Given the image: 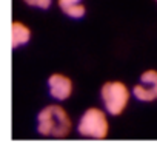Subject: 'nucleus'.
<instances>
[{
    "instance_id": "6",
    "label": "nucleus",
    "mask_w": 157,
    "mask_h": 153,
    "mask_svg": "<svg viewBox=\"0 0 157 153\" xmlns=\"http://www.w3.org/2000/svg\"><path fill=\"white\" fill-rule=\"evenodd\" d=\"M31 39V30L22 23V22H13L11 26V43L13 48H19L22 45H26Z\"/></svg>"
},
{
    "instance_id": "8",
    "label": "nucleus",
    "mask_w": 157,
    "mask_h": 153,
    "mask_svg": "<svg viewBox=\"0 0 157 153\" xmlns=\"http://www.w3.org/2000/svg\"><path fill=\"white\" fill-rule=\"evenodd\" d=\"M23 2L29 6L34 8H40V10H48L52 3V0H23Z\"/></svg>"
},
{
    "instance_id": "3",
    "label": "nucleus",
    "mask_w": 157,
    "mask_h": 153,
    "mask_svg": "<svg viewBox=\"0 0 157 153\" xmlns=\"http://www.w3.org/2000/svg\"><path fill=\"white\" fill-rule=\"evenodd\" d=\"M100 98H102L103 108L109 115L119 116L128 107L129 99H131V91L128 90V87L123 82L111 81V82L103 84V87L100 90Z\"/></svg>"
},
{
    "instance_id": "4",
    "label": "nucleus",
    "mask_w": 157,
    "mask_h": 153,
    "mask_svg": "<svg viewBox=\"0 0 157 153\" xmlns=\"http://www.w3.org/2000/svg\"><path fill=\"white\" fill-rule=\"evenodd\" d=\"M132 95L136 99L143 102H151L157 99V71L155 70H146L142 76L139 84L134 85Z\"/></svg>"
},
{
    "instance_id": "9",
    "label": "nucleus",
    "mask_w": 157,
    "mask_h": 153,
    "mask_svg": "<svg viewBox=\"0 0 157 153\" xmlns=\"http://www.w3.org/2000/svg\"><path fill=\"white\" fill-rule=\"evenodd\" d=\"M57 3H59V6L65 11V10H68L69 6H72V5L82 3V0H57Z\"/></svg>"
},
{
    "instance_id": "1",
    "label": "nucleus",
    "mask_w": 157,
    "mask_h": 153,
    "mask_svg": "<svg viewBox=\"0 0 157 153\" xmlns=\"http://www.w3.org/2000/svg\"><path fill=\"white\" fill-rule=\"evenodd\" d=\"M72 122L66 110L60 105H48L37 116V131L42 136L66 138L71 131Z\"/></svg>"
},
{
    "instance_id": "10",
    "label": "nucleus",
    "mask_w": 157,
    "mask_h": 153,
    "mask_svg": "<svg viewBox=\"0 0 157 153\" xmlns=\"http://www.w3.org/2000/svg\"><path fill=\"white\" fill-rule=\"evenodd\" d=\"M155 2H157V0H155Z\"/></svg>"
},
{
    "instance_id": "5",
    "label": "nucleus",
    "mask_w": 157,
    "mask_h": 153,
    "mask_svg": "<svg viewBox=\"0 0 157 153\" xmlns=\"http://www.w3.org/2000/svg\"><path fill=\"white\" fill-rule=\"evenodd\" d=\"M48 90L56 101H66L72 95V81L65 74L54 73L48 79Z\"/></svg>"
},
{
    "instance_id": "7",
    "label": "nucleus",
    "mask_w": 157,
    "mask_h": 153,
    "mask_svg": "<svg viewBox=\"0 0 157 153\" xmlns=\"http://www.w3.org/2000/svg\"><path fill=\"white\" fill-rule=\"evenodd\" d=\"M63 13H65L66 16L72 17V19H82V17L85 16V13H86V8H85L83 3H77V5H72V6H69L68 10H65Z\"/></svg>"
},
{
    "instance_id": "2",
    "label": "nucleus",
    "mask_w": 157,
    "mask_h": 153,
    "mask_svg": "<svg viewBox=\"0 0 157 153\" xmlns=\"http://www.w3.org/2000/svg\"><path fill=\"white\" fill-rule=\"evenodd\" d=\"M106 110L103 108H88L82 118L78 119L77 131L83 138L90 139H105L109 133V122L106 116Z\"/></svg>"
}]
</instances>
